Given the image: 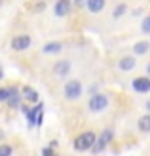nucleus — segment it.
Returning <instances> with one entry per match:
<instances>
[{
	"label": "nucleus",
	"instance_id": "nucleus-21",
	"mask_svg": "<svg viewBox=\"0 0 150 156\" xmlns=\"http://www.w3.org/2000/svg\"><path fill=\"white\" fill-rule=\"evenodd\" d=\"M42 156H55V152H53V149H44Z\"/></svg>",
	"mask_w": 150,
	"mask_h": 156
},
{
	"label": "nucleus",
	"instance_id": "nucleus-23",
	"mask_svg": "<svg viewBox=\"0 0 150 156\" xmlns=\"http://www.w3.org/2000/svg\"><path fill=\"white\" fill-rule=\"evenodd\" d=\"M0 139H2V131H0Z\"/></svg>",
	"mask_w": 150,
	"mask_h": 156
},
{
	"label": "nucleus",
	"instance_id": "nucleus-8",
	"mask_svg": "<svg viewBox=\"0 0 150 156\" xmlns=\"http://www.w3.org/2000/svg\"><path fill=\"white\" fill-rule=\"evenodd\" d=\"M106 4H108V0H85L84 8H85V12H88L89 15L95 17V15H101L103 12H105Z\"/></svg>",
	"mask_w": 150,
	"mask_h": 156
},
{
	"label": "nucleus",
	"instance_id": "nucleus-3",
	"mask_svg": "<svg viewBox=\"0 0 150 156\" xmlns=\"http://www.w3.org/2000/svg\"><path fill=\"white\" fill-rule=\"evenodd\" d=\"M110 105V97L106 93H93L88 101V111L89 112H103Z\"/></svg>",
	"mask_w": 150,
	"mask_h": 156
},
{
	"label": "nucleus",
	"instance_id": "nucleus-18",
	"mask_svg": "<svg viewBox=\"0 0 150 156\" xmlns=\"http://www.w3.org/2000/svg\"><path fill=\"white\" fill-rule=\"evenodd\" d=\"M141 30H143V34H148V33H150V17H148V15H145V17H143Z\"/></svg>",
	"mask_w": 150,
	"mask_h": 156
},
{
	"label": "nucleus",
	"instance_id": "nucleus-2",
	"mask_svg": "<svg viewBox=\"0 0 150 156\" xmlns=\"http://www.w3.org/2000/svg\"><path fill=\"white\" fill-rule=\"evenodd\" d=\"M82 93H84V86L78 78H70L63 86V95H65L67 101H78L82 97Z\"/></svg>",
	"mask_w": 150,
	"mask_h": 156
},
{
	"label": "nucleus",
	"instance_id": "nucleus-17",
	"mask_svg": "<svg viewBox=\"0 0 150 156\" xmlns=\"http://www.w3.org/2000/svg\"><path fill=\"white\" fill-rule=\"evenodd\" d=\"M139 129L143 131V133H148L150 131V116L148 114H143L139 118Z\"/></svg>",
	"mask_w": 150,
	"mask_h": 156
},
{
	"label": "nucleus",
	"instance_id": "nucleus-13",
	"mask_svg": "<svg viewBox=\"0 0 150 156\" xmlns=\"http://www.w3.org/2000/svg\"><path fill=\"white\" fill-rule=\"evenodd\" d=\"M148 50H150V42L148 40H139V42H135L133 44V55H146L148 53Z\"/></svg>",
	"mask_w": 150,
	"mask_h": 156
},
{
	"label": "nucleus",
	"instance_id": "nucleus-24",
	"mask_svg": "<svg viewBox=\"0 0 150 156\" xmlns=\"http://www.w3.org/2000/svg\"><path fill=\"white\" fill-rule=\"evenodd\" d=\"M0 2H2V0H0Z\"/></svg>",
	"mask_w": 150,
	"mask_h": 156
},
{
	"label": "nucleus",
	"instance_id": "nucleus-10",
	"mask_svg": "<svg viewBox=\"0 0 150 156\" xmlns=\"http://www.w3.org/2000/svg\"><path fill=\"white\" fill-rule=\"evenodd\" d=\"M135 67H137L135 55H124V57L118 59V69H120L122 73H129V71H133Z\"/></svg>",
	"mask_w": 150,
	"mask_h": 156
},
{
	"label": "nucleus",
	"instance_id": "nucleus-15",
	"mask_svg": "<svg viewBox=\"0 0 150 156\" xmlns=\"http://www.w3.org/2000/svg\"><path fill=\"white\" fill-rule=\"evenodd\" d=\"M21 93H19V90H15L13 93H12V95L10 97H8L6 101H4V103H8V107H10V108H19L23 103H21Z\"/></svg>",
	"mask_w": 150,
	"mask_h": 156
},
{
	"label": "nucleus",
	"instance_id": "nucleus-9",
	"mask_svg": "<svg viewBox=\"0 0 150 156\" xmlns=\"http://www.w3.org/2000/svg\"><path fill=\"white\" fill-rule=\"evenodd\" d=\"M131 88L137 93H148L150 91V78L148 76H137L135 80L131 82Z\"/></svg>",
	"mask_w": 150,
	"mask_h": 156
},
{
	"label": "nucleus",
	"instance_id": "nucleus-6",
	"mask_svg": "<svg viewBox=\"0 0 150 156\" xmlns=\"http://www.w3.org/2000/svg\"><path fill=\"white\" fill-rule=\"evenodd\" d=\"M112 135H114V133H112V129H105L101 135H97V139H95V145L91 147V149H93V152H95V154H101V152H103V151H105L106 147H108V143L112 141Z\"/></svg>",
	"mask_w": 150,
	"mask_h": 156
},
{
	"label": "nucleus",
	"instance_id": "nucleus-4",
	"mask_svg": "<svg viewBox=\"0 0 150 156\" xmlns=\"http://www.w3.org/2000/svg\"><path fill=\"white\" fill-rule=\"evenodd\" d=\"M30 46H33V38H30V34H27V33L15 34L10 40V48L13 51H27Z\"/></svg>",
	"mask_w": 150,
	"mask_h": 156
},
{
	"label": "nucleus",
	"instance_id": "nucleus-12",
	"mask_svg": "<svg viewBox=\"0 0 150 156\" xmlns=\"http://www.w3.org/2000/svg\"><path fill=\"white\" fill-rule=\"evenodd\" d=\"M125 13H127V2H124V0H122V2H118V4L112 8V12H110V17H112L114 21H118V19H122Z\"/></svg>",
	"mask_w": 150,
	"mask_h": 156
},
{
	"label": "nucleus",
	"instance_id": "nucleus-19",
	"mask_svg": "<svg viewBox=\"0 0 150 156\" xmlns=\"http://www.w3.org/2000/svg\"><path fill=\"white\" fill-rule=\"evenodd\" d=\"M13 147L12 145H0V156H12Z\"/></svg>",
	"mask_w": 150,
	"mask_h": 156
},
{
	"label": "nucleus",
	"instance_id": "nucleus-14",
	"mask_svg": "<svg viewBox=\"0 0 150 156\" xmlns=\"http://www.w3.org/2000/svg\"><path fill=\"white\" fill-rule=\"evenodd\" d=\"M19 93H21V99H25V101H29V103H33V105L38 101V91L33 90V88H29V86H25Z\"/></svg>",
	"mask_w": 150,
	"mask_h": 156
},
{
	"label": "nucleus",
	"instance_id": "nucleus-11",
	"mask_svg": "<svg viewBox=\"0 0 150 156\" xmlns=\"http://www.w3.org/2000/svg\"><path fill=\"white\" fill-rule=\"evenodd\" d=\"M61 51H63V42L59 40H53L42 46V53H46V55H59Z\"/></svg>",
	"mask_w": 150,
	"mask_h": 156
},
{
	"label": "nucleus",
	"instance_id": "nucleus-1",
	"mask_svg": "<svg viewBox=\"0 0 150 156\" xmlns=\"http://www.w3.org/2000/svg\"><path fill=\"white\" fill-rule=\"evenodd\" d=\"M95 139H97L95 131H91V129L89 131H82V133H78L74 137L72 145H74V149L78 152H85V151H91V147L95 145Z\"/></svg>",
	"mask_w": 150,
	"mask_h": 156
},
{
	"label": "nucleus",
	"instance_id": "nucleus-22",
	"mask_svg": "<svg viewBox=\"0 0 150 156\" xmlns=\"http://www.w3.org/2000/svg\"><path fill=\"white\" fill-rule=\"evenodd\" d=\"M2 78H4V73H2V69H0V80H2Z\"/></svg>",
	"mask_w": 150,
	"mask_h": 156
},
{
	"label": "nucleus",
	"instance_id": "nucleus-16",
	"mask_svg": "<svg viewBox=\"0 0 150 156\" xmlns=\"http://www.w3.org/2000/svg\"><path fill=\"white\" fill-rule=\"evenodd\" d=\"M46 6H48V0H34V2L27 4V10L33 13H42L46 10Z\"/></svg>",
	"mask_w": 150,
	"mask_h": 156
},
{
	"label": "nucleus",
	"instance_id": "nucleus-5",
	"mask_svg": "<svg viewBox=\"0 0 150 156\" xmlns=\"http://www.w3.org/2000/svg\"><path fill=\"white\" fill-rule=\"evenodd\" d=\"M72 13V0H55L53 2V15L57 19H65Z\"/></svg>",
	"mask_w": 150,
	"mask_h": 156
},
{
	"label": "nucleus",
	"instance_id": "nucleus-7",
	"mask_svg": "<svg viewBox=\"0 0 150 156\" xmlns=\"http://www.w3.org/2000/svg\"><path fill=\"white\" fill-rule=\"evenodd\" d=\"M70 69H72V63H70L68 59H59V61H55V63H53L51 73L57 78H67L70 74Z\"/></svg>",
	"mask_w": 150,
	"mask_h": 156
},
{
	"label": "nucleus",
	"instance_id": "nucleus-20",
	"mask_svg": "<svg viewBox=\"0 0 150 156\" xmlns=\"http://www.w3.org/2000/svg\"><path fill=\"white\" fill-rule=\"evenodd\" d=\"M84 4H85V0H72V10H74V12L82 10V8H84Z\"/></svg>",
	"mask_w": 150,
	"mask_h": 156
}]
</instances>
